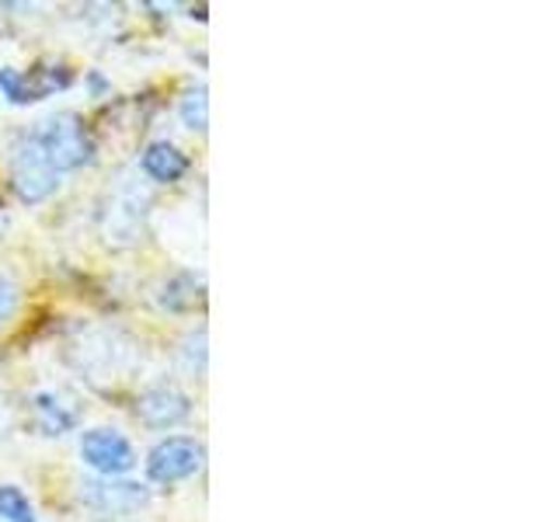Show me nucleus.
Instances as JSON below:
<instances>
[{
  "label": "nucleus",
  "mask_w": 557,
  "mask_h": 522,
  "mask_svg": "<svg viewBox=\"0 0 557 522\" xmlns=\"http://www.w3.org/2000/svg\"><path fill=\"white\" fill-rule=\"evenodd\" d=\"M0 522H35V509L22 487H0Z\"/></svg>",
  "instance_id": "obj_12"
},
{
  "label": "nucleus",
  "mask_w": 557,
  "mask_h": 522,
  "mask_svg": "<svg viewBox=\"0 0 557 522\" xmlns=\"http://www.w3.org/2000/svg\"><path fill=\"white\" fill-rule=\"evenodd\" d=\"M11 188H14V196L22 202H28V206L46 202L52 191L60 188V171L49 164V157L42 153L39 139H35V136H28L25 144L14 150Z\"/></svg>",
  "instance_id": "obj_2"
},
{
  "label": "nucleus",
  "mask_w": 557,
  "mask_h": 522,
  "mask_svg": "<svg viewBox=\"0 0 557 522\" xmlns=\"http://www.w3.org/2000/svg\"><path fill=\"white\" fill-rule=\"evenodd\" d=\"M32 414L35 425L42 428V435H63L77 425V405L74 397H66L63 390H39L32 397Z\"/></svg>",
  "instance_id": "obj_8"
},
{
  "label": "nucleus",
  "mask_w": 557,
  "mask_h": 522,
  "mask_svg": "<svg viewBox=\"0 0 557 522\" xmlns=\"http://www.w3.org/2000/svg\"><path fill=\"white\" fill-rule=\"evenodd\" d=\"M136 414L144 418V425L150 428H171L191 414V400L178 387H153L147 394H139Z\"/></svg>",
  "instance_id": "obj_6"
},
{
  "label": "nucleus",
  "mask_w": 557,
  "mask_h": 522,
  "mask_svg": "<svg viewBox=\"0 0 557 522\" xmlns=\"http://www.w3.org/2000/svg\"><path fill=\"white\" fill-rule=\"evenodd\" d=\"M81 457H84L87 467L98 470V474H104V477L126 474V470L136 463V452H133L129 439H126V435H119L115 428H91V432H84Z\"/></svg>",
  "instance_id": "obj_4"
},
{
  "label": "nucleus",
  "mask_w": 557,
  "mask_h": 522,
  "mask_svg": "<svg viewBox=\"0 0 557 522\" xmlns=\"http://www.w3.org/2000/svg\"><path fill=\"white\" fill-rule=\"evenodd\" d=\"M0 95H4L11 104H25V91H22V70H14V66H0Z\"/></svg>",
  "instance_id": "obj_13"
},
{
  "label": "nucleus",
  "mask_w": 557,
  "mask_h": 522,
  "mask_svg": "<svg viewBox=\"0 0 557 522\" xmlns=\"http://www.w3.org/2000/svg\"><path fill=\"white\" fill-rule=\"evenodd\" d=\"M144 171L150 174L153 182L171 185V182L185 178L188 157H185L178 147H174V144H150V147L144 150Z\"/></svg>",
  "instance_id": "obj_10"
},
{
  "label": "nucleus",
  "mask_w": 557,
  "mask_h": 522,
  "mask_svg": "<svg viewBox=\"0 0 557 522\" xmlns=\"http://www.w3.org/2000/svg\"><path fill=\"white\" fill-rule=\"evenodd\" d=\"M178 112H182V122H185L188 129L206 133V126H209V95H206V84L188 87Z\"/></svg>",
  "instance_id": "obj_11"
},
{
  "label": "nucleus",
  "mask_w": 557,
  "mask_h": 522,
  "mask_svg": "<svg viewBox=\"0 0 557 522\" xmlns=\"http://www.w3.org/2000/svg\"><path fill=\"white\" fill-rule=\"evenodd\" d=\"M202 446L196 439H185V435H171V439L157 443L150 449V460H147V474L157 484H174V481H185L191 474H199L202 467Z\"/></svg>",
  "instance_id": "obj_3"
},
{
  "label": "nucleus",
  "mask_w": 557,
  "mask_h": 522,
  "mask_svg": "<svg viewBox=\"0 0 557 522\" xmlns=\"http://www.w3.org/2000/svg\"><path fill=\"white\" fill-rule=\"evenodd\" d=\"M35 139H39L42 153L49 157V164L57 171H77L95 161V139L77 112H57L42 119Z\"/></svg>",
  "instance_id": "obj_1"
},
{
  "label": "nucleus",
  "mask_w": 557,
  "mask_h": 522,
  "mask_svg": "<svg viewBox=\"0 0 557 522\" xmlns=\"http://www.w3.org/2000/svg\"><path fill=\"white\" fill-rule=\"evenodd\" d=\"M17 307V286L8 275H0V324H4Z\"/></svg>",
  "instance_id": "obj_14"
},
{
  "label": "nucleus",
  "mask_w": 557,
  "mask_h": 522,
  "mask_svg": "<svg viewBox=\"0 0 557 522\" xmlns=\"http://www.w3.org/2000/svg\"><path fill=\"white\" fill-rule=\"evenodd\" d=\"M87 487V501L95 505L101 512H133L139 505H147L150 492L144 484L136 481H95V484H84Z\"/></svg>",
  "instance_id": "obj_7"
},
{
  "label": "nucleus",
  "mask_w": 557,
  "mask_h": 522,
  "mask_svg": "<svg viewBox=\"0 0 557 522\" xmlns=\"http://www.w3.org/2000/svg\"><path fill=\"white\" fill-rule=\"evenodd\" d=\"M147 199L139 196L136 188H122L119 196H112L109 209H104V237H109V244H115V248H126V244H133L139 237V231H144V213H147Z\"/></svg>",
  "instance_id": "obj_5"
},
{
  "label": "nucleus",
  "mask_w": 557,
  "mask_h": 522,
  "mask_svg": "<svg viewBox=\"0 0 557 522\" xmlns=\"http://www.w3.org/2000/svg\"><path fill=\"white\" fill-rule=\"evenodd\" d=\"M70 84H74V74H70V70L60 66V63H39V66H32L28 74H22L25 104L28 101H39V98H49V95H57V91H66Z\"/></svg>",
  "instance_id": "obj_9"
}]
</instances>
